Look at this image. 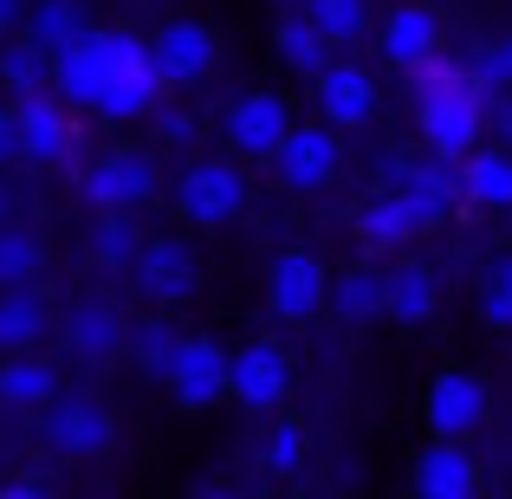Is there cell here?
<instances>
[{
  "instance_id": "6da1fadb",
  "label": "cell",
  "mask_w": 512,
  "mask_h": 499,
  "mask_svg": "<svg viewBox=\"0 0 512 499\" xmlns=\"http://www.w3.org/2000/svg\"><path fill=\"white\" fill-rule=\"evenodd\" d=\"M52 91H65V104L104 117V124H137L169 98L156 52L130 26H85V39L52 59Z\"/></svg>"
},
{
  "instance_id": "7a4b0ae2",
  "label": "cell",
  "mask_w": 512,
  "mask_h": 499,
  "mask_svg": "<svg viewBox=\"0 0 512 499\" xmlns=\"http://www.w3.org/2000/svg\"><path fill=\"white\" fill-rule=\"evenodd\" d=\"M409 98H415V124H422V143L441 156V163H461L467 150L487 130V91L474 85L461 59L435 52L409 72Z\"/></svg>"
},
{
  "instance_id": "3957f363",
  "label": "cell",
  "mask_w": 512,
  "mask_h": 499,
  "mask_svg": "<svg viewBox=\"0 0 512 499\" xmlns=\"http://www.w3.org/2000/svg\"><path fill=\"white\" fill-rule=\"evenodd\" d=\"M344 130H331L325 117L318 124H292L286 130V143L273 150V175L292 188V195H318V188H331L338 182V169H344Z\"/></svg>"
},
{
  "instance_id": "277c9868",
  "label": "cell",
  "mask_w": 512,
  "mask_h": 499,
  "mask_svg": "<svg viewBox=\"0 0 512 499\" xmlns=\"http://www.w3.org/2000/svg\"><path fill=\"white\" fill-rule=\"evenodd\" d=\"M266 305H273V318H286V325H305L312 312H325L331 305L325 260H318L312 247H286L273 266H266Z\"/></svg>"
},
{
  "instance_id": "5b68a950",
  "label": "cell",
  "mask_w": 512,
  "mask_h": 499,
  "mask_svg": "<svg viewBox=\"0 0 512 499\" xmlns=\"http://www.w3.org/2000/svg\"><path fill=\"white\" fill-rule=\"evenodd\" d=\"M78 195H85L98 214H137V208L156 201V163L143 150H111V156H98V163L85 169Z\"/></svg>"
},
{
  "instance_id": "8992f818",
  "label": "cell",
  "mask_w": 512,
  "mask_h": 499,
  "mask_svg": "<svg viewBox=\"0 0 512 499\" xmlns=\"http://www.w3.org/2000/svg\"><path fill=\"white\" fill-rule=\"evenodd\" d=\"M240 208H247V175L234 163H195L175 182V214L188 227H227L240 221Z\"/></svg>"
},
{
  "instance_id": "52a82bcc",
  "label": "cell",
  "mask_w": 512,
  "mask_h": 499,
  "mask_svg": "<svg viewBox=\"0 0 512 499\" xmlns=\"http://www.w3.org/2000/svg\"><path fill=\"white\" fill-rule=\"evenodd\" d=\"M227 396L240 409H279L292 396V357L273 337H253V344L227 350Z\"/></svg>"
},
{
  "instance_id": "ba28073f",
  "label": "cell",
  "mask_w": 512,
  "mask_h": 499,
  "mask_svg": "<svg viewBox=\"0 0 512 499\" xmlns=\"http://www.w3.org/2000/svg\"><path fill=\"white\" fill-rule=\"evenodd\" d=\"M286 130H292V104L279 98V91H247V98L227 104L221 137H227V150L247 156V163H273V150L286 143Z\"/></svg>"
},
{
  "instance_id": "9c48e42d",
  "label": "cell",
  "mask_w": 512,
  "mask_h": 499,
  "mask_svg": "<svg viewBox=\"0 0 512 499\" xmlns=\"http://www.w3.org/2000/svg\"><path fill=\"white\" fill-rule=\"evenodd\" d=\"M130 279H137L143 299L182 305L188 292L201 286V260H195V247H188V240L156 234V240H143V247H137V260H130Z\"/></svg>"
},
{
  "instance_id": "30bf717a",
  "label": "cell",
  "mask_w": 512,
  "mask_h": 499,
  "mask_svg": "<svg viewBox=\"0 0 512 499\" xmlns=\"http://www.w3.org/2000/svg\"><path fill=\"white\" fill-rule=\"evenodd\" d=\"M487 409H493V396H487V383H480L474 370H441L435 383H428V396H422L428 435H441V441H467L480 422H487Z\"/></svg>"
},
{
  "instance_id": "8fae6325",
  "label": "cell",
  "mask_w": 512,
  "mask_h": 499,
  "mask_svg": "<svg viewBox=\"0 0 512 499\" xmlns=\"http://www.w3.org/2000/svg\"><path fill=\"white\" fill-rule=\"evenodd\" d=\"M46 441L65 461H98V454H111L117 422H111V409L91 402V396H65V402L52 396L46 402Z\"/></svg>"
},
{
  "instance_id": "7c38bea8",
  "label": "cell",
  "mask_w": 512,
  "mask_h": 499,
  "mask_svg": "<svg viewBox=\"0 0 512 499\" xmlns=\"http://www.w3.org/2000/svg\"><path fill=\"white\" fill-rule=\"evenodd\" d=\"M163 383L182 409H214V402H227V350L214 337H182Z\"/></svg>"
},
{
  "instance_id": "4fadbf2b",
  "label": "cell",
  "mask_w": 512,
  "mask_h": 499,
  "mask_svg": "<svg viewBox=\"0 0 512 499\" xmlns=\"http://www.w3.org/2000/svg\"><path fill=\"white\" fill-rule=\"evenodd\" d=\"M312 104L331 130H363L376 117V78L350 59H331L325 72L312 78Z\"/></svg>"
},
{
  "instance_id": "5bb4252c",
  "label": "cell",
  "mask_w": 512,
  "mask_h": 499,
  "mask_svg": "<svg viewBox=\"0 0 512 499\" xmlns=\"http://www.w3.org/2000/svg\"><path fill=\"white\" fill-rule=\"evenodd\" d=\"M13 117H20V156L26 163H72V143H78V130H72V117H65V104L52 98V85L46 91H26L20 104H13Z\"/></svg>"
},
{
  "instance_id": "9a60e30c",
  "label": "cell",
  "mask_w": 512,
  "mask_h": 499,
  "mask_svg": "<svg viewBox=\"0 0 512 499\" xmlns=\"http://www.w3.org/2000/svg\"><path fill=\"white\" fill-rule=\"evenodd\" d=\"M376 52H383L389 72L409 78L422 59H435V52H441V13H435V7H422V0L396 7L383 26H376Z\"/></svg>"
},
{
  "instance_id": "2e32d148",
  "label": "cell",
  "mask_w": 512,
  "mask_h": 499,
  "mask_svg": "<svg viewBox=\"0 0 512 499\" xmlns=\"http://www.w3.org/2000/svg\"><path fill=\"white\" fill-rule=\"evenodd\" d=\"M396 195L409 201V214H415V227H441L454 208H461V163H402L396 175Z\"/></svg>"
},
{
  "instance_id": "e0dca14e",
  "label": "cell",
  "mask_w": 512,
  "mask_h": 499,
  "mask_svg": "<svg viewBox=\"0 0 512 499\" xmlns=\"http://www.w3.org/2000/svg\"><path fill=\"white\" fill-rule=\"evenodd\" d=\"M150 52H156V72H163V85H195L201 72L214 65V26H201V20H169L163 33L150 39Z\"/></svg>"
},
{
  "instance_id": "ac0fdd59",
  "label": "cell",
  "mask_w": 512,
  "mask_h": 499,
  "mask_svg": "<svg viewBox=\"0 0 512 499\" xmlns=\"http://www.w3.org/2000/svg\"><path fill=\"white\" fill-rule=\"evenodd\" d=\"M409 487L428 493V499H474V493H480V467H474V454H467L461 441H441V435H435V448L415 454Z\"/></svg>"
},
{
  "instance_id": "d6986e66",
  "label": "cell",
  "mask_w": 512,
  "mask_h": 499,
  "mask_svg": "<svg viewBox=\"0 0 512 499\" xmlns=\"http://www.w3.org/2000/svg\"><path fill=\"white\" fill-rule=\"evenodd\" d=\"M461 201L506 214L512 208V150L506 143H474L461 156Z\"/></svg>"
},
{
  "instance_id": "ffe728a7",
  "label": "cell",
  "mask_w": 512,
  "mask_h": 499,
  "mask_svg": "<svg viewBox=\"0 0 512 499\" xmlns=\"http://www.w3.org/2000/svg\"><path fill=\"white\" fill-rule=\"evenodd\" d=\"M124 318L111 312L104 299H85L72 318H65V350H72L78 363H111L117 350H124Z\"/></svg>"
},
{
  "instance_id": "44dd1931",
  "label": "cell",
  "mask_w": 512,
  "mask_h": 499,
  "mask_svg": "<svg viewBox=\"0 0 512 499\" xmlns=\"http://www.w3.org/2000/svg\"><path fill=\"white\" fill-rule=\"evenodd\" d=\"M415 234H422V227H415L409 201H402L396 188H383V195H370V201L357 208V240H363L370 253H402Z\"/></svg>"
},
{
  "instance_id": "7402d4cb",
  "label": "cell",
  "mask_w": 512,
  "mask_h": 499,
  "mask_svg": "<svg viewBox=\"0 0 512 499\" xmlns=\"http://www.w3.org/2000/svg\"><path fill=\"white\" fill-rule=\"evenodd\" d=\"M383 279H389V318H396V325H428V318H435L441 286L422 260H396Z\"/></svg>"
},
{
  "instance_id": "603a6c76",
  "label": "cell",
  "mask_w": 512,
  "mask_h": 499,
  "mask_svg": "<svg viewBox=\"0 0 512 499\" xmlns=\"http://www.w3.org/2000/svg\"><path fill=\"white\" fill-rule=\"evenodd\" d=\"M331 312H338L344 325H376V318H389V279L376 273V266L338 273L331 279Z\"/></svg>"
},
{
  "instance_id": "cb8c5ba5",
  "label": "cell",
  "mask_w": 512,
  "mask_h": 499,
  "mask_svg": "<svg viewBox=\"0 0 512 499\" xmlns=\"http://www.w3.org/2000/svg\"><path fill=\"white\" fill-rule=\"evenodd\" d=\"M52 396H59V376H52V363L26 357V350L0 357V409H46Z\"/></svg>"
},
{
  "instance_id": "d4e9b609",
  "label": "cell",
  "mask_w": 512,
  "mask_h": 499,
  "mask_svg": "<svg viewBox=\"0 0 512 499\" xmlns=\"http://www.w3.org/2000/svg\"><path fill=\"white\" fill-rule=\"evenodd\" d=\"M273 52H279V65H286V72H299V78H318L331 59H338V46H331V39L312 26V13H305V20H279Z\"/></svg>"
},
{
  "instance_id": "484cf974",
  "label": "cell",
  "mask_w": 512,
  "mask_h": 499,
  "mask_svg": "<svg viewBox=\"0 0 512 499\" xmlns=\"http://www.w3.org/2000/svg\"><path fill=\"white\" fill-rule=\"evenodd\" d=\"M20 33L33 39V46H46L52 59H59L72 39H85V7H78V0H33V7H26V26H20Z\"/></svg>"
},
{
  "instance_id": "4316f807",
  "label": "cell",
  "mask_w": 512,
  "mask_h": 499,
  "mask_svg": "<svg viewBox=\"0 0 512 499\" xmlns=\"http://www.w3.org/2000/svg\"><path fill=\"white\" fill-rule=\"evenodd\" d=\"M39 337H46V305H39L26 286H0V357L33 350Z\"/></svg>"
},
{
  "instance_id": "83f0119b",
  "label": "cell",
  "mask_w": 512,
  "mask_h": 499,
  "mask_svg": "<svg viewBox=\"0 0 512 499\" xmlns=\"http://www.w3.org/2000/svg\"><path fill=\"white\" fill-rule=\"evenodd\" d=\"M137 247H143V234H137L130 214H98V221H91V240H85L91 266H104V273H130Z\"/></svg>"
},
{
  "instance_id": "f1b7e54d",
  "label": "cell",
  "mask_w": 512,
  "mask_h": 499,
  "mask_svg": "<svg viewBox=\"0 0 512 499\" xmlns=\"http://www.w3.org/2000/svg\"><path fill=\"white\" fill-rule=\"evenodd\" d=\"M39 273H46V240L33 227L0 221V286H33Z\"/></svg>"
},
{
  "instance_id": "f546056e",
  "label": "cell",
  "mask_w": 512,
  "mask_h": 499,
  "mask_svg": "<svg viewBox=\"0 0 512 499\" xmlns=\"http://www.w3.org/2000/svg\"><path fill=\"white\" fill-rule=\"evenodd\" d=\"M0 85H13L26 98V91H46L52 85V52L46 46H33V39H7L0 46Z\"/></svg>"
},
{
  "instance_id": "4dcf8cb0",
  "label": "cell",
  "mask_w": 512,
  "mask_h": 499,
  "mask_svg": "<svg viewBox=\"0 0 512 499\" xmlns=\"http://www.w3.org/2000/svg\"><path fill=\"white\" fill-rule=\"evenodd\" d=\"M312 26L331 46H357L370 39V0H312Z\"/></svg>"
},
{
  "instance_id": "1f68e13d",
  "label": "cell",
  "mask_w": 512,
  "mask_h": 499,
  "mask_svg": "<svg viewBox=\"0 0 512 499\" xmlns=\"http://www.w3.org/2000/svg\"><path fill=\"white\" fill-rule=\"evenodd\" d=\"M467 72H474V85L487 91V98L512 91V33H500V39H480V46H474V59H467Z\"/></svg>"
},
{
  "instance_id": "d6a6232c",
  "label": "cell",
  "mask_w": 512,
  "mask_h": 499,
  "mask_svg": "<svg viewBox=\"0 0 512 499\" xmlns=\"http://www.w3.org/2000/svg\"><path fill=\"white\" fill-rule=\"evenodd\" d=\"M175 344H182V337L169 331V318H150V325H137V331L124 337V350H130V357H137V363H143L150 376H163V370H169Z\"/></svg>"
},
{
  "instance_id": "836d02e7",
  "label": "cell",
  "mask_w": 512,
  "mask_h": 499,
  "mask_svg": "<svg viewBox=\"0 0 512 499\" xmlns=\"http://www.w3.org/2000/svg\"><path fill=\"white\" fill-rule=\"evenodd\" d=\"M480 318L493 331H512V253H500L487 266V279H480Z\"/></svg>"
},
{
  "instance_id": "e575fe53",
  "label": "cell",
  "mask_w": 512,
  "mask_h": 499,
  "mask_svg": "<svg viewBox=\"0 0 512 499\" xmlns=\"http://www.w3.org/2000/svg\"><path fill=\"white\" fill-rule=\"evenodd\" d=\"M266 474H279V480H286V474H299V467H305V428L299 422H273V435H266Z\"/></svg>"
},
{
  "instance_id": "d590c367",
  "label": "cell",
  "mask_w": 512,
  "mask_h": 499,
  "mask_svg": "<svg viewBox=\"0 0 512 499\" xmlns=\"http://www.w3.org/2000/svg\"><path fill=\"white\" fill-rule=\"evenodd\" d=\"M156 137H163V143H188V137H195V117H188V111H175V104H156Z\"/></svg>"
},
{
  "instance_id": "8d00e7d4",
  "label": "cell",
  "mask_w": 512,
  "mask_h": 499,
  "mask_svg": "<svg viewBox=\"0 0 512 499\" xmlns=\"http://www.w3.org/2000/svg\"><path fill=\"white\" fill-rule=\"evenodd\" d=\"M13 156H20V117H13V111H0V169H7Z\"/></svg>"
},
{
  "instance_id": "74e56055",
  "label": "cell",
  "mask_w": 512,
  "mask_h": 499,
  "mask_svg": "<svg viewBox=\"0 0 512 499\" xmlns=\"http://www.w3.org/2000/svg\"><path fill=\"white\" fill-rule=\"evenodd\" d=\"M26 7H33V0H0V33H20V26H26Z\"/></svg>"
},
{
  "instance_id": "f35d334b",
  "label": "cell",
  "mask_w": 512,
  "mask_h": 499,
  "mask_svg": "<svg viewBox=\"0 0 512 499\" xmlns=\"http://www.w3.org/2000/svg\"><path fill=\"white\" fill-rule=\"evenodd\" d=\"M493 130H500V143L512 150V98H506V91H500V111H493Z\"/></svg>"
},
{
  "instance_id": "ab89813d",
  "label": "cell",
  "mask_w": 512,
  "mask_h": 499,
  "mask_svg": "<svg viewBox=\"0 0 512 499\" xmlns=\"http://www.w3.org/2000/svg\"><path fill=\"white\" fill-rule=\"evenodd\" d=\"M0 221H13V188H0Z\"/></svg>"
}]
</instances>
